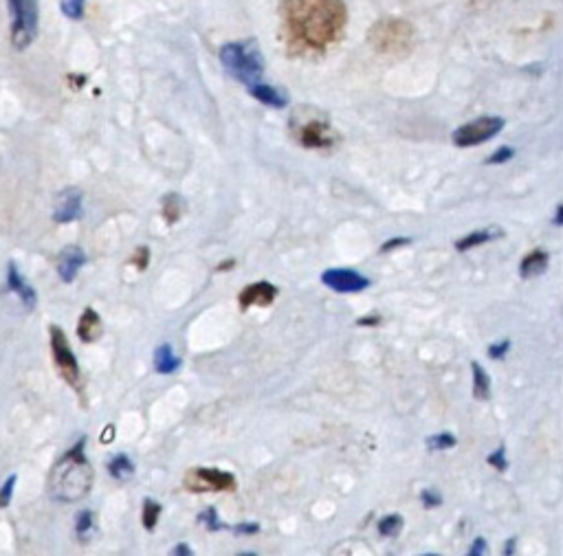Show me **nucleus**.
Listing matches in <instances>:
<instances>
[{
	"instance_id": "79ce46f5",
	"label": "nucleus",
	"mask_w": 563,
	"mask_h": 556,
	"mask_svg": "<svg viewBox=\"0 0 563 556\" xmlns=\"http://www.w3.org/2000/svg\"><path fill=\"white\" fill-rule=\"evenodd\" d=\"M553 222H555L557 227H561V225H563V207H561V205L557 207V214H555V220H553Z\"/></svg>"
},
{
	"instance_id": "423d86ee",
	"label": "nucleus",
	"mask_w": 563,
	"mask_h": 556,
	"mask_svg": "<svg viewBox=\"0 0 563 556\" xmlns=\"http://www.w3.org/2000/svg\"><path fill=\"white\" fill-rule=\"evenodd\" d=\"M183 486L190 493H231L236 491L238 482L234 473L196 466V469L187 471Z\"/></svg>"
},
{
	"instance_id": "c85d7f7f",
	"label": "nucleus",
	"mask_w": 563,
	"mask_h": 556,
	"mask_svg": "<svg viewBox=\"0 0 563 556\" xmlns=\"http://www.w3.org/2000/svg\"><path fill=\"white\" fill-rule=\"evenodd\" d=\"M16 480L18 477L16 475H9L7 480H5V484H3V488H0V508H5V506H9V502H11V497H14V488H16Z\"/></svg>"
},
{
	"instance_id": "20e7f679",
	"label": "nucleus",
	"mask_w": 563,
	"mask_h": 556,
	"mask_svg": "<svg viewBox=\"0 0 563 556\" xmlns=\"http://www.w3.org/2000/svg\"><path fill=\"white\" fill-rule=\"evenodd\" d=\"M7 7L11 14V47L25 51L38 36V0H7Z\"/></svg>"
},
{
	"instance_id": "72a5a7b5",
	"label": "nucleus",
	"mask_w": 563,
	"mask_h": 556,
	"mask_svg": "<svg viewBox=\"0 0 563 556\" xmlns=\"http://www.w3.org/2000/svg\"><path fill=\"white\" fill-rule=\"evenodd\" d=\"M421 502H423L425 508H438L440 504H443V497H440V495L434 493V491H423Z\"/></svg>"
},
{
	"instance_id": "b1692460",
	"label": "nucleus",
	"mask_w": 563,
	"mask_h": 556,
	"mask_svg": "<svg viewBox=\"0 0 563 556\" xmlns=\"http://www.w3.org/2000/svg\"><path fill=\"white\" fill-rule=\"evenodd\" d=\"M458 444L456 436H451V433H436V436L427 438V447L429 451H447V449H454Z\"/></svg>"
},
{
	"instance_id": "1a4fd4ad",
	"label": "nucleus",
	"mask_w": 563,
	"mask_h": 556,
	"mask_svg": "<svg viewBox=\"0 0 563 556\" xmlns=\"http://www.w3.org/2000/svg\"><path fill=\"white\" fill-rule=\"evenodd\" d=\"M297 141H300L306 150L330 148L335 146V132L326 119L315 115L302 121L300 128H297Z\"/></svg>"
},
{
	"instance_id": "e433bc0d",
	"label": "nucleus",
	"mask_w": 563,
	"mask_h": 556,
	"mask_svg": "<svg viewBox=\"0 0 563 556\" xmlns=\"http://www.w3.org/2000/svg\"><path fill=\"white\" fill-rule=\"evenodd\" d=\"M471 556H480V554H487V541H484L482 537H478L476 541H473V546H471Z\"/></svg>"
},
{
	"instance_id": "7c9ffc66",
	"label": "nucleus",
	"mask_w": 563,
	"mask_h": 556,
	"mask_svg": "<svg viewBox=\"0 0 563 556\" xmlns=\"http://www.w3.org/2000/svg\"><path fill=\"white\" fill-rule=\"evenodd\" d=\"M489 464L495 466V469H498V471L509 469V460H506V447H504V444H502L498 451L489 455Z\"/></svg>"
},
{
	"instance_id": "c9c22d12",
	"label": "nucleus",
	"mask_w": 563,
	"mask_h": 556,
	"mask_svg": "<svg viewBox=\"0 0 563 556\" xmlns=\"http://www.w3.org/2000/svg\"><path fill=\"white\" fill-rule=\"evenodd\" d=\"M412 240L410 238H392L390 242H385L383 247H381V253H392L394 249H399V247H405V244H410Z\"/></svg>"
},
{
	"instance_id": "f3484780",
	"label": "nucleus",
	"mask_w": 563,
	"mask_h": 556,
	"mask_svg": "<svg viewBox=\"0 0 563 556\" xmlns=\"http://www.w3.org/2000/svg\"><path fill=\"white\" fill-rule=\"evenodd\" d=\"M548 262H550L548 251L535 249V251L528 253L526 258L522 260V264H520V275L524 277V280H528V277L542 275V273L548 269Z\"/></svg>"
},
{
	"instance_id": "f704fd0d",
	"label": "nucleus",
	"mask_w": 563,
	"mask_h": 556,
	"mask_svg": "<svg viewBox=\"0 0 563 556\" xmlns=\"http://www.w3.org/2000/svg\"><path fill=\"white\" fill-rule=\"evenodd\" d=\"M231 532H236V535H258L260 526L258 524H238V526H231Z\"/></svg>"
},
{
	"instance_id": "4c0bfd02",
	"label": "nucleus",
	"mask_w": 563,
	"mask_h": 556,
	"mask_svg": "<svg viewBox=\"0 0 563 556\" xmlns=\"http://www.w3.org/2000/svg\"><path fill=\"white\" fill-rule=\"evenodd\" d=\"M381 317H363L359 319V326H379Z\"/></svg>"
},
{
	"instance_id": "58836bf2",
	"label": "nucleus",
	"mask_w": 563,
	"mask_h": 556,
	"mask_svg": "<svg viewBox=\"0 0 563 556\" xmlns=\"http://www.w3.org/2000/svg\"><path fill=\"white\" fill-rule=\"evenodd\" d=\"M113 438H115V427L108 425L106 431L102 433V438H99V440H102V442H113Z\"/></svg>"
},
{
	"instance_id": "f8f14e48",
	"label": "nucleus",
	"mask_w": 563,
	"mask_h": 556,
	"mask_svg": "<svg viewBox=\"0 0 563 556\" xmlns=\"http://www.w3.org/2000/svg\"><path fill=\"white\" fill-rule=\"evenodd\" d=\"M280 291H278V286H273L271 282H256V284H251L247 286L245 291H242L238 295V304L242 310H247L251 306H271L275 299H278Z\"/></svg>"
},
{
	"instance_id": "a211bd4d",
	"label": "nucleus",
	"mask_w": 563,
	"mask_h": 556,
	"mask_svg": "<svg viewBox=\"0 0 563 556\" xmlns=\"http://www.w3.org/2000/svg\"><path fill=\"white\" fill-rule=\"evenodd\" d=\"M181 368V359L172 352L170 343H163L157 350H154V370L159 374H174Z\"/></svg>"
},
{
	"instance_id": "473e14b6",
	"label": "nucleus",
	"mask_w": 563,
	"mask_h": 556,
	"mask_svg": "<svg viewBox=\"0 0 563 556\" xmlns=\"http://www.w3.org/2000/svg\"><path fill=\"white\" fill-rule=\"evenodd\" d=\"M148 262H150V249L148 247H139L135 251V258H132V264H135L139 271H146L148 269Z\"/></svg>"
},
{
	"instance_id": "393cba45",
	"label": "nucleus",
	"mask_w": 563,
	"mask_h": 556,
	"mask_svg": "<svg viewBox=\"0 0 563 556\" xmlns=\"http://www.w3.org/2000/svg\"><path fill=\"white\" fill-rule=\"evenodd\" d=\"M403 528V517L401 515H388L379 521V535L383 537H394L399 535V530Z\"/></svg>"
},
{
	"instance_id": "412c9836",
	"label": "nucleus",
	"mask_w": 563,
	"mask_h": 556,
	"mask_svg": "<svg viewBox=\"0 0 563 556\" xmlns=\"http://www.w3.org/2000/svg\"><path fill=\"white\" fill-rule=\"evenodd\" d=\"M108 473L115 477V480L119 482H128L132 475H135V464H132V460L128 458V455H115L113 460H110L108 464Z\"/></svg>"
},
{
	"instance_id": "f03ea898",
	"label": "nucleus",
	"mask_w": 563,
	"mask_h": 556,
	"mask_svg": "<svg viewBox=\"0 0 563 556\" xmlns=\"http://www.w3.org/2000/svg\"><path fill=\"white\" fill-rule=\"evenodd\" d=\"M84 438L62 460L53 466L49 477V493L58 502H77L88 495L93 486V466L84 455Z\"/></svg>"
},
{
	"instance_id": "0eeeda50",
	"label": "nucleus",
	"mask_w": 563,
	"mask_h": 556,
	"mask_svg": "<svg viewBox=\"0 0 563 556\" xmlns=\"http://www.w3.org/2000/svg\"><path fill=\"white\" fill-rule=\"evenodd\" d=\"M49 335H51V352H53L55 368H58L60 376L64 378L66 383L80 392V389H82V374H80V365H77L75 354L69 346V339H66L64 330L58 328V326H51Z\"/></svg>"
},
{
	"instance_id": "4be33fe9",
	"label": "nucleus",
	"mask_w": 563,
	"mask_h": 556,
	"mask_svg": "<svg viewBox=\"0 0 563 556\" xmlns=\"http://www.w3.org/2000/svg\"><path fill=\"white\" fill-rule=\"evenodd\" d=\"M183 214V198L179 194H168L163 200V218L168 220V225H174Z\"/></svg>"
},
{
	"instance_id": "9b49d317",
	"label": "nucleus",
	"mask_w": 563,
	"mask_h": 556,
	"mask_svg": "<svg viewBox=\"0 0 563 556\" xmlns=\"http://www.w3.org/2000/svg\"><path fill=\"white\" fill-rule=\"evenodd\" d=\"M82 216V192L80 189H64V192L55 200V211L53 220L66 225V222H73Z\"/></svg>"
},
{
	"instance_id": "2eb2a0df",
	"label": "nucleus",
	"mask_w": 563,
	"mask_h": 556,
	"mask_svg": "<svg viewBox=\"0 0 563 556\" xmlns=\"http://www.w3.org/2000/svg\"><path fill=\"white\" fill-rule=\"evenodd\" d=\"M249 93H251L253 99H258V102L264 104V106H271V108H286V106H289V95L280 91V88L267 84V82H258V84L249 86Z\"/></svg>"
},
{
	"instance_id": "aec40b11",
	"label": "nucleus",
	"mask_w": 563,
	"mask_h": 556,
	"mask_svg": "<svg viewBox=\"0 0 563 556\" xmlns=\"http://www.w3.org/2000/svg\"><path fill=\"white\" fill-rule=\"evenodd\" d=\"M471 372H473V398L487 400L491 394V378H489L487 370H484L480 363L473 361Z\"/></svg>"
},
{
	"instance_id": "4468645a",
	"label": "nucleus",
	"mask_w": 563,
	"mask_h": 556,
	"mask_svg": "<svg viewBox=\"0 0 563 556\" xmlns=\"http://www.w3.org/2000/svg\"><path fill=\"white\" fill-rule=\"evenodd\" d=\"M7 286H9L11 293H16V295L20 297V302L25 304L29 310L36 308L38 295H36V291H33V288H31V284L25 280V277L20 275L18 266H16L14 262L7 264Z\"/></svg>"
},
{
	"instance_id": "bb28decb",
	"label": "nucleus",
	"mask_w": 563,
	"mask_h": 556,
	"mask_svg": "<svg viewBox=\"0 0 563 556\" xmlns=\"http://www.w3.org/2000/svg\"><path fill=\"white\" fill-rule=\"evenodd\" d=\"M95 528V517L91 510H82L80 515H77V521H75V530H77V535H80L82 539L88 537L93 532Z\"/></svg>"
},
{
	"instance_id": "a878e982",
	"label": "nucleus",
	"mask_w": 563,
	"mask_h": 556,
	"mask_svg": "<svg viewBox=\"0 0 563 556\" xmlns=\"http://www.w3.org/2000/svg\"><path fill=\"white\" fill-rule=\"evenodd\" d=\"M62 14L71 20H80L84 16L86 9V0H62L60 3Z\"/></svg>"
},
{
	"instance_id": "6ab92c4d",
	"label": "nucleus",
	"mask_w": 563,
	"mask_h": 556,
	"mask_svg": "<svg viewBox=\"0 0 563 556\" xmlns=\"http://www.w3.org/2000/svg\"><path fill=\"white\" fill-rule=\"evenodd\" d=\"M502 236H504V233H502V229H498V227L482 229V231H473V233H469V236L462 238L460 242H456V249H458V251H469V249H473V247H480V244L489 242V240H493V238H502Z\"/></svg>"
},
{
	"instance_id": "9d476101",
	"label": "nucleus",
	"mask_w": 563,
	"mask_h": 556,
	"mask_svg": "<svg viewBox=\"0 0 563 556\" xmlns=\"http://www.w3.org/2000/svg\"><path fill=\"white\" fill-rule=\"evenodd\" d=\"M322 282L335 293H361L370 286L368 277L355 269H328L322 275Z\"/></svg>"
},
{
	"instance_id": "f257e3e1",
	"label": "nucleus",
	"mask_w": 563,
	"mask_h": 556,
	"mask_svg": "<svg viewBox=\"0 0 563 556\" xmlns=\"http://www.w3.org/2000/svg\"><path fill=\"white\" fill-rule=\"evenodd\" d=\"M344 0H282L280 40L293 55H322L344 38Z\"/></svg>"
},
{
	"instance_id": "a19ab883",
	"label": "nucleus",
	"mask_w": 563,
	"mask_h": 556,
	"mask_svg": "<svg viewBox=\"0 0 563 556\" xmlns=\"http://www.w3.org/2000/svg\"><path fill=\"white\" fill-rule=\"evenodd\" d=\"M234 264H236L234 260H229V262H223V264H220V266H218V269H216V271H218V273H225L227 269H234Z\"/></svg>"
},
{
	"instance_id": "5701e85b",
	"label": "nucleus",
	"mask_w": 563,
	"mask_h": 556,
	"mask_svg": "<svg viewBox=\"0 0 563 556\" xmlns=\"http://www.w3.org/2000/svg\"><path fill=\"white\" fill-rule=\"evenodd\" d=\"M159 517H161V504H157V502H154V499L148 497L146 502H143V515H141L143 528H146L148 532H152L159 524Z\"/></svg>"
},
{
	"instance_id": "37998d69",
	"label": "nucleus",
	"mask_w": 563,
	"mask_h": 556,
	"mask_svg": "<svg viewBox=\"0 0 563 556\" xmlns=\"http://www.w3.org/2000/svg\"><path fill=\"white\" fill-rule=\"evenodd\" d=\"M513 550H515V539H513V541H509V543H506V548H504V554H515Z\"/></svg>"
},
{
	"instance_id": "cd10ccee",
	"label": "nucleus",
	"mask_w": 563,
	"mask_h": 556,
	"mask_svg": "<svg viewBox=\"0 0 563 556\" xmlns=\"http://www.w3.org/2000/svg\"><path fill=\"white\" fill-rule=\"evenodd\" d=\"M198 521H201V524H205V528H207L209 532L229 530V526L220 524V521H218V513H216V508H207V510H205V513H201V517H198Z\"/></svg>"
},
{
	"instance_id": "ddd939ff",
	"label": "nucleus",
	"mask_w": 563,
	"mask_h": 556,
	"mask_svg": "<svg viewBox=\"0 0 563 556\" xmlns=\"http://www.w3.org/2000/svg\"><path fill=\"white\" fill-rule=\"evenodd\" d=\"M86 264V253L71 244V247H64L60 253V260H58V275L64 284H71L75 282L77 273H80L82 266Z\"/></svg>"
},
{
	"instance_id": "ea45409f",
	"label": "nucleus",
	"mask_w": 563,
	"mask_h": 556,
	"mask_svg": "<svg viewBox=\"0 0 563 556\" xmlns=\"http://www.w3.org/2000/svg\"><path fill=\"white\" fill-rule=\"evenodd\" d=\"M174 554H179V556H190V554H194V552L190 550V546H185V543H179V546L174 548Z\"/></svg>"
},
{
	"instance_id": "dca6fc26",
	"label": "nucleus",
	"mask_w": 563,
	"mask_h": 556,
	"mask_svg": "<svg viewBox=\"0 0 563 556\" xmlns=\"http://www.w3.org/2000/svg\"><path fill=\"white\" fill-rule=\"evenodd\" d=\"M102 330V317L93 308H86L80 317V324H77V337L84 343H93L102 337Z\"/></svg>"
},
{
	"instance_id": "7ed1b4c3",
	"label": "nucleus",
	"mask_w": 563,
	"mask_h": 556,
	"mask_svg": "<svg viewBox=\"0 0 563 556\" xmlns=\"http://www.w3.org/2000/svg\"><path fill=\"white\" fill-rule=\"evenodd\" d=\"M220 64L225 66V71L234 77L236 82L245 84L247 88L262 82L264 58L256 40L223 44V47H220Z\"/></svg>"
},
{
	"instance_id": "6e6552de",
	"label": "nucleus",
	"mask_w": 563,
	"mask_h": 556,
	"mask_svg": "<svg viewBox=\"0 0 563 556\" xmlns=\"http://www.w3.org/2000/svg\"><path fill=\"white\" fill-rule=\"evenodd\" d=\"M502 130H504L502 117H480V119L469 121V124L454 130L451 141H454L458 148H471V146H480V143L489 141L493 137H498Z\"/></svg>"
},
{
	"instance_id": "39448f33",
	"label": "nucleus",
	"mask_w": 563,
	"mask_h": 556,
	"mask_svg": "<svg viewBox=\"0 0 563 556\" xmlns=\"http://www.w3.org/2000/svg\"><path fill=\"white\" fill-rule=\"evenodd\" d=\"M368 40L379 53H405L412 47L414 27L403 18H383L370 29Z\"/></svg>"
},
{
	"instance_id": "c756f323",
	"label": "nucleus",
	"mask_w": 563,
	"mask_h": 556,
	"mask_svg": "<svg viewBox=\"0 0 563 556\" xmlns=\"http://www.w3.org/2000/svg\"><path fill=\"white\" fill-rule=\"evenodd\" d=\"M515 157V150L513 148H509V146H502V148H498L495 150L491 157L487 159V163H491V165H502V163H506V161H511Z\"/></svg>"
},
{
	"instance_id": "2f4dec72",
	"label": "nucleus",
	"mask_w": 563,
	"mask_h": 556,
	"mask_svg": "<svg viewBox=\"0 0 563 556\" xmlns=\"http://www.w3.org/2000/svg\"><path fill=\"white\" fill-rule=\"evenodd\" d=\"M511 350V341L509 339H502V341H498V343H493V346L489 348V357L491 359H504L506 357V352Z\"/></svg>"
}]
</instances>
